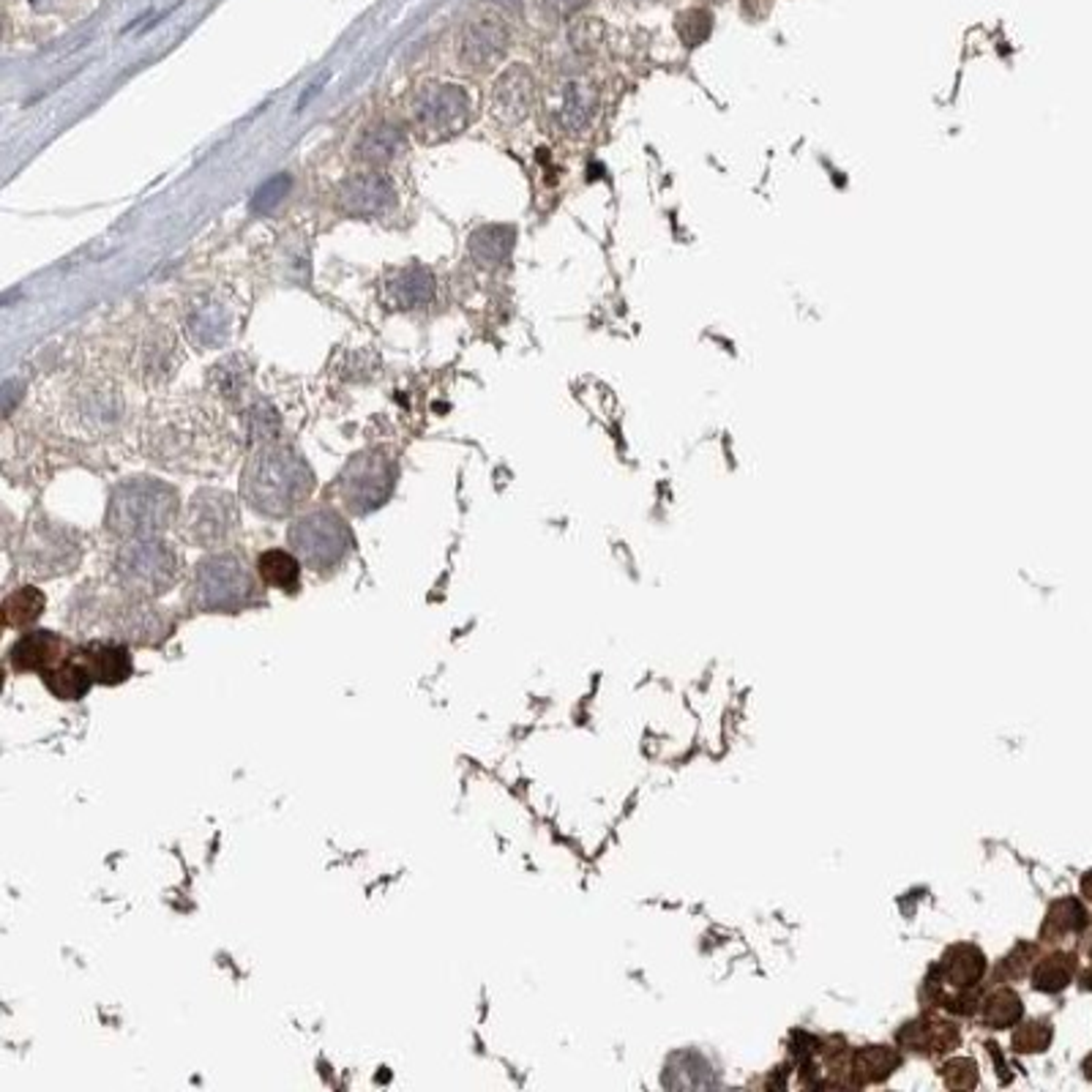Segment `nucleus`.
<instances>
[{"label":"nucleus","instance_id":"31","mask_svg":"<svg viewBox=\"0 0 1092 1092\" xmlns=\"http://www.w3.org/2000/svg\"><path fill=\"white\" fill-rule=\"evenodd\" d=\"M1087 926V915L1081 910V904L1076 899H1063L1051 907L1049 921H1046V931H1057V934H1068V931H1081Z\"/></svg>","mask_w":1092,"mask_h":1092},{"label":"nucleus","instance_id":"25","mask_svg":"<svg viewBox=\"0 0 1092 1092\" xmlns=\"http://www.w3.org/2000/svg\"><path fill=\"white\" fill-rule=\"evenodd\" d=\"M1073 969H1076V961H1073V956L1068 954H1057V956H1049L1046 961H1040L1036 969V986L1040 989V992H1060V989H1065L1068 983H1071V978H1073Z\"/></svg>","mask_w":1092,"mask_h":1092},{"label":"nucleus","instance_id":"30","mask_svg":"<svg viewBox=\"0 0 1092 1092\" xmlns=\"http://www.w3.org/2000/svg\"><path fill=\"white\" fill-rule=\"evenodd\" d=\"M713 30V17L707 9H689L678 17V36L686 47H699Z\"/></svg>","mask_w":1092,"mask_h":1092},{"label":"nucleus","instance_id":"22","mask_svg":"<svg viewBox=\"0 0 1092 1092\" xmlns=\"http://www.w3.org/2000/svg\"><path fill=\"white\" fill-rule=\"evenodd\" d=\"M210 383H213V388H216V394L222 396V399L233 401V399H241L244 396V391L249 388L251 383V372L249 366L244 363L241 358H230L224 360V363H219L213 372H210Z\"/></svg>","mask_w":1092,"mask_h":1092},{"label":"nucleus","instance_id":"37","mask_svg":"<svg viewBox=\"0 0 1092 1092\" xmlns=\"http://www.w3.org/2000/svg\"><path fill=\"white\" fill-rule=\"evenodd\" d=\"M1084 1071H1087V1076H1092V1054H1090V1060L1084 1063Z\"/></svg>","mask_w":1092,"mask_h":1092},{"label":"nucleus","instance_id":"24","mask_svg":"<svg viewBox=\"0 0 1092 1092\" xmlns=\"http://www.w3.org/2000/svg\"><path fill=\"white\" fill-rule=\"evenodd\" d=\"M432 295V279L424 271H404L391 282V298L396 306L427 304Z\"/></svg>","mask_w":1092,"mask_h":1092},{"label":"nucleus","instance_id":"6","mask_svg":"<svg viewBox=\"0 0 1092 1092\" xmlns=\"http://www.w3.org/2000/svg\"><path fill=\"white\" fill-rule=\"evenodd\" d=\"M236 552H210L194 566L186 584V607L200 615H238L263 604V584Z\"/></svg>","mask_w":1092,"mask_h":1092},{"label":"nucleus","instance_id":"29","mask_svg":"<svg viewBox=\"0 0 1092 1092\" xmlns=\"http://www.w3.org/2000/svg\"><path fill=\"white\" fill-rule=\"evenodd\" d=\"M1022 1016V999L1013 995L1010 989H999L989 1002H986V1022L992 1027H1010L1019 1022Z\"/></svg>","mask_w":1092,"mask_h":1092},{"label":"nucleus","instance_id":"26","mask_svg":"<svg viewBox=\"0 0 1092 1092\" xmlns=\"http://www.w3.org/2000/svg\"><path fill=\"white\" fill-rule=\"evenodd\" d=\"M511 244H513V233L506 227H492V230H478L475 236H472L471 246H472V254L481 260V263H500V260H506V254L511 251Z\"/></svg>","mask_w":1092,"mask_h":1092},{"label":"nucleus","instance_id":"1","mask_svg":"<svg viewBox=\"0 0 1092 1092\" xmlns=\"http://www.w3.org/2000/svg\"><path fill=\"white\" fill-rule=\"evenodd\" d=\"M145 457L165 471L186 475H219L233 468L238 434L216 401L172 396L151 404L142 427Z\"/></svg>","mask_w":1092,"mask_h":1092},{"label":"nucleus","instance_id":"21","mask_svg":"<svg viewBox=\"0 0 1092 1092\" xmlns=\"http://www.w3.org/2000/svg\"><path fill=\"white\" fill-rule=\"evenodd\" d=\"M44 607H47V598H44L42 590L33 587V584H25V587H17V590L6 595V601H3V618H6V625L22 628V625H30V622L39 621Z\"/></svg>","mask_w":1092,"mask_h":1092},{"label":"nucleus","instance_id":"15","mask_svg":"<svg viewBox=\"0 0 1092 1092\" xmlns=\"http://www.w3.org/2000/svg\"><path fill=\"white\" fill-rule=\"evenodd\" d=\"M71 653V642L66 636L33 628L17 639L9 650V664L15 672H47L57 666Z\"/></svg>","mask_w":1092,"mask_h":1092},{"label":"nucleus","instance_id":"4","mask_svg":"<svg viewBox=\"0 0 1092 1092\" xmlns=\"http://www.w3.org/2000/svg\"><path fill=\"white\" fill-rule=\"evenodd\" d=\"M315 472L295 448L263 443L251 448L241 472V498L251 511L268 519L292 516L315 492Z\"/></svg>","mask_w":1092,"mask_h":1092},{"label":"nucleus","instance_id":"10","mask_svg":"<svg viewBox=\"0 0 1092 1092\" xmlns=\"http://www.w3.org/2000/svg\"><path fill=\"white\" fill-rule=\"evenodd\" d=\"M83 560V541L71 527L39 516L19 541V566L36 580L69 574Z\"/></svg>","mask_w":1092,"mask_h":1092},{"label":"nucleus","instance_id":"38","mask_svg":"<svg viewBox=\"0 0 1092 1092\" xmlns=\"http://www.w3.org/2000/svg\"><path fill=\"white\" fill-rule=\"evenodd\" d=\"M513 3H516V0H513Z\"/></svg>","mask_w":1092,"mask_h":1092},{"label":"nucleus","instance_id":"11","mask_svg":"<svg viewBox=\"0 0 1092 1092\" xmlns=\"http://www.w3.org/2000/svg\"><path fill=\"white\" fill-rule=\"evenodd\" d=\"M183 539L203 549H224L241 533V506L227 489H197L180 519Z\"/></svg>","mask_w":1092,"mask_h":1092},{"label":"nucleus","instance_id":"33","mask_svg":"<svg viewBox=\"0 0 1092 1092\" xmlns=\"http://www.w3.org/2000/svg\"><path fill=\"white\" fill-rule=\"evenodd\" d=\"M942 1078H945L948 1087H956V1090L972 1087L975 1084V1065L967 1063V1060H954L951 1065H945Z\"/></svg>","mask_w":1092,"mask_h":1092},{"label":"nucleus","instance_id":"7","mask_svg":"<svg viewBox=\"0 0 1092 1092\" xmlns=\"http://www.w3.org/2000/svg\"><path fill=\"white\" fill-rule=\"evenodd\" d=\"M110 574L126 593L162 598L183 577V554L165 536L121 541L112 554Z\"/></svg>","mask_w":1092,"mask_h":1092},{"label":"nucleus","instance_id":"17","mask_svg":"<svg viewBox=\"0 0 1092 1092\" xmlns=\"http://www.w3.org/2000/svg\"><path fill=\"white\" fill-rule=\"evenodd\" d=\"M394 183L380 172H360L339 189V206L353 216H372L394 206Z\"/></svg>","mask_w":1092,"mask_h":1092},{"label":"nucleus","instance_id":"2","mask_svg":"<svg viewBox=\"0 0 1092 1092\" xmlns=\"http://www.w3.org/2000/svg\"><path fill=\"white\" fill-rule=\"evenodd\" d=\"M42 404L47 418L63 434L80 440L110 437L129 421L124 386L101 369L57 374L42 388Z\"/></svg>","mask_w":1092,"mask_h":1092},{"label":"nucleus","instance_id":"36","mask_svg":"<svg viewBox=\"0 0 1092 1092\" xmlns=\"http://www.w3.org/2000/svg\"><path fill=\"white\" fill-rule=\"evenodd\" d=\"M1081 986H1087V989H1092V967L1087 969V975L1081 978Z\"/></svg>","mask_w":1092,"mask_h":1092},{"label":"nucleus","instance_id":"19","mask_svg":"<svg viewBox=\"0 0 1092 1092\" xmlns=\"http://www.w3.org/2000/svg\"><path fill=\"white\" fill-rule=\"evenodd\" d=\"M554 115H557V124L563 126L568 134L584 132L595 115L593 85L582 83V80H571L568 85H563V91L557 94Z\"/></svg>","mask_w":1092,"mask_h":1092},{"label":"nucleus","instance_id":"14","mask_svg":"<svg viewBox=\"0 0 1092 1092\" xmlns=\"http://www.w3.org/2000/svg\"><path fill=\"white\" fill-rule=\"evenodd\" d=\"M74 653L83 659V664L91 669L96 686H121L132 678L134 672V659H132V645L121 639H88L85 645L74 648Z\"/></svg>","mask_w":1092,"mask_h":1092},{"label":"nucleus","instance_id":"32","mask_svg":"<svg viewBox=\"0 0 1092 1092\" xmlns=\"http://www.w3.org/2000/svg\"><path fill=\"white\" fill-rule=\"evenodd\" d=\"M1019 1051H1043L1051 1043V1027L1043 1022H1033L1022 1027L1013 1037Z\"/></svg>","mask_w":1092,"mask_h":1092},{"label":"nucleus","instance_id":"12","mask_svg":"<svg viewBox=\"0 0 1092 1092\" xmlns=\"http://www.w3.org/2000/svg\"><path fill=\"white\" fill-rule=\"evenodd\" d=\"M468 121V96L457 85L429 83L413 98V124L427 139L457 134Z\"/></svg>","mask_w":1092,"mask_h":1092},{"label":"nucleus","instance_id":"16","mask_svg":"<svg viewBox=\"0 0 1092 1092\" xmlns=\"http://www.w3.org/2000/svg\"><path fill=\"white\" fill-rule=\"evenodd\" d=\"M536 101V80L525 66H511L492 91V115L503 126L522 124Z\"/></svg>","mask_w":1092,"mask_h":1092},{"label":"nucleus","instance_id":"28","mask_svg":"<svg viewBox=\"0 0 1092 1092\" xmlns=\"http://www.w3.org/2000/svg\"><path fill=\"white\" fill-rule=\"evenodd\" d=\"M948 975L954 986H972L983 975V956L975 948H954L948 956Z\"/></svg>","mask_w":1092,"mask_h":1092},{"label":"nucleus","instance_id":"9","mask_svg":"<svg viewBox=\"0 0 1092 1092\" xmlns=\"http://www.w3.org/2000/svg\"><path fill=\"white\" fill-rule=\"evenodd\" d=\"M396 489V459L374 448L347 462L336 478V498L356 516L383 508Z\"/></svg>","mask_w":1092,"mask_h":1092},{"label":"nucleus","instance_id":"23","mask_svg":"<svg viewBox=\"0 0 1092 1092\" xmlns=\"http://www.w3.org/2000/svg\"><path fill=\"white\" fill-rule=\"evenodd\" d=\"M401 142H404V139L399 137L396 129L380 126V129H374V132L366 134V139L360 142L358 153L360 159L369 162V165H383V162H391V159L401 151Z\"/></svg>","mask_w":1092,"mask_h":1092},{"label":"nucleus","instance_id":"13","mask_svg":"<svg viewBox=\"0 0 1092 1092\" xmlns=\"http://www.w3.org/2000/svg\"><path fill=\"white\" fill-rule=\"evenodd\" d=\"M508 50V28L498 17H481L472 19L462 33L459 56L462 63L472 71H486L498 63Z\"/></svg>","mask_w":1092,"mask_h":1092},{"label":"nucleus","instance_id":"3","mask_svg":"<svg viewBox=\"0 0 1092 1092\" xmlns=\"http://www.w3.org/2000/svg\"><path fill=\"white\" fill-rule=\"evenodd\" d=\"M69 621L77 628L101 625L107 636L134 648H159L175 631L172 615L159 607L156 598L126 593L118 584L110 593L96 590V584L80 587L77 598L71 601Z\"/></svg>","mask_w":1092,"mask_h":1092},{"label":"nucleus","instance_id":"35","mask_svg":"<svg viewBox=\"0 0 1092 1092\" xmlns=\"http://www.w3.org/2000/svg\"><path fill=\"white\" fill-rule=\"evenodd\" d=\"M1081 893H1084V899L1092 901V871L1081 880Z\"/></svg>","mask_w":1092,"mask_h":1092},{"label":"nucleus","instance_id":"27","mask_svg":"<svg viewBox=\"0 0 1092 1092\" xmlns=\"http://www.w3.org/2000/svg\"><path fill=\"white\" fill-rule=\"evenodd\" d=\"M227 328H230V320H227L222 306L216 304V301L207 304L206 309H200L192 318V336L200 339L206 347L219 345V339H224Z\"/></svg>","mask_w":1092,"mask_h":1092},{"label":"nucleus","instance_id":"20","mask_svg":"<svg viewBox=\"0 0 1092 1092\" xmlns=\"http://www.w3.org/2000/svg\"><path fill=\"white\" fill-rule=\"evenodd\" d=\"M257 574L268 587L295 593L301 587V560L287 549H265L257 557Z\"/></svg>","mask_w":1092,"mask_h":1092},{"label":"nucleus","instance_id":"18","mask_svg":"<svg viewBox=\"0 0 1092 1092\" xmlns=\"http://www.w3.org/2000/svg\"><path fill=\"white\" fill-rule=\"evenodd\" d=\"M42 680L44 686L50 689V694L57 697V699H63V702H77V699H83L85 694L96 686L91 669L83 664V659L74 653V648H71V653L60 664L42 672Z\"/></svg>","mask_w":1092,"mask_h":1092},{"label":"nucleus","instance_id":"5","mask_svg":"<svg viewBox=\"0 0 1092 1092\" xmlns=\"http://www.w3.org/2000/svg\"><path fill=\"white\" fill-rule=\"evenodd\" d=\"M178 489L153 475H132L110 489L104 527L118 541L156 539L178 522Z\"/></svg>","mask_w":1092,"mask_h":1092},{"label":"nucleus","instance_id":"8","mask_svg":"<svg viewBox=\"0 0 1092 1092\" xmlns=\"http://www.w3.org/2000/svg\"><path fill=\"white\" fill-rule=\"evenodd\" d=\"M287 544L290 552H295L306 568L328 574L342 566L353 552V530L336 508L318 506L292 519Z\"/></svg>","mask_w":1092,"mask_h":1092},{"label":"nucleus","instance_id":"34","mask_svg":"<svg viewBox=\"0 0 1092 1092\" xmlns=\"http://www.w3.org/2000/svg\"><path fill=\"white\" fill-rule=\"evenodd\" d=\"M587 0H544V9L552 17H568L574 12H580Z\"/></svg>","mask_w":1092,"mask_h":1092}]
</instances>
